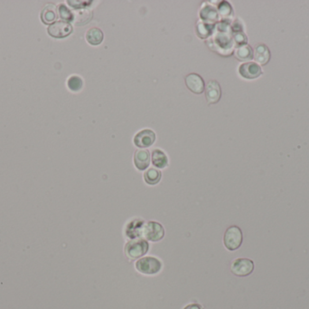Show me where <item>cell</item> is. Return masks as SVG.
I'll use <instances>...</instances> for the list:
<instances>
[{"label":"cell","mask_w":309,"mask_h":309,"mask_svg":"<svg viewBox=\"0 0 309 309\" xmlns=\"http://www.w3.org/2000/svg\"><path fill=\"white\" fill-rule=\"evenodd\" d=\"M152 164L159 169L165 168L168 164V160L165 153L159 149L154 150L152 152Z\"/></svg>","instance_id":"cell-12"},{"label":"cell","mask_w":309,"mask_h":309,"mask_svg":"<svg viewBox=\"0 0 309 309\" xmlns=\"http://www.w3.org/2000/svg\"><path fill=\"white\" fill-rule=\"evenodd\" d=\"M142 235L145 237V239L158 242L161 240L165 236V230L163 226L156 221H150L145 225L142 230Z\"/></svg>","instance_id":"cell-4"},{"label":"cell","mask_w":309,"mask_h":309,"mask_svg":"<svg viewBox=\"0 0 309 309\" xmlns=\"http://www.w3.org/2000/svg\"><path fill=\"white\" fill-rule=\"evenodd\" d=\"M42 21L44 24H51L57 18V8L54 5H47L42 11Z\"/></svg>","instance_id":"cell-14"},{"label":"cell","mask_w":309,"mask_h":309,"mask_svg":"<svg viewBox=\"0 0 309 309\" xmlns=\"http://www.w3.org/2000/svg\"><path fill=\"white\" fill-rule=\"evenodd\" d=\"M235 55L239 60H249L252 58V51L248 46H243L237 48Z\"/></svg>","instance_id":"cell-17"},{"label":"cell","mask_w":309,"mask_h":309,"mask_svg":"<svg viewBox=\"0 0 309 309\" xmlns=\"http://www.w3.org/2000/svg\"><path fill=\"white\" fill-rule=\"evenodd\" d=\"M185 85L190 91L196 95L202 94L206 87L204 80L197 73H189L185 77Z\"/></svg>","instance_id":"cell-8"},{"label":"cell","mask_w":309,"mask_h":309,"mask_svg":"<svg viewBox=\"0 0 309 309\" xmlns=\"http://www.w3.org/2000/svg\"><path fill=\"white\" fill-rule=\"evenodd\" d=\"M243 231L237 226H230L225 231L224 237V244L225 248L234 251L239 249L243 244Z\"/></svg>","instance_id":"cell-1"},{"label":"cell","mask_w":309,"mask_h":309,"mask_svg":"<svg viewBox=\"0 0 309 309\" xmlns=\"http://www.w3.org/2000/svg\"><path fill=\"white\" fill-rule=\"evenodd\" d=\"M49 35L55 38L66 37L73 32V26L65 21H57L49 25Z\"/></svg>","instance_id":"cell-6"},{"label":"cell","mask_w":309,"mask_h":309,"mask_svg":"<svg viewBox=\"0 0 309 309\" xmlns=\"http://www.w3.org/2000/svg\"><path fill=\"white\" fill-rule=\"evenodd\" d=\"M156 141V134L149 129L139 132L134 137V143L139 148H148Z\"/></svg>","instance_id":"cell-7"},{"label":"cell","mask_w":309,"mask_h":309,"mask_svg":"<svg viewBox=\"0 0 309 309\" xmlns=\"http://www.w3.org/2000/svg\"><path fill=\"white\" fill-rule=\"evenodd\" d=\"M134 164L139 170H145L150 164V153L148 150H138L134 155Z\"/></svg>","instance_id":"cell-11"},{"label":"cell","mask_w":309,"mask_h":309,"mask_svg":"<svg viewBox=\"0 0 309 309\" xmlns=\"http://www.w3.org/2000/svg\"><path fill=\"white\" fill-rule=\"evenodd\" d=\"M136 269L139 272L145 275H155L160 272L162 269V263L157 258L154 257H145L136 262Z\"/></svg>","instance_id":"cell-2"},{"label":"cell","mask_w":309,"mask_h":309,"mask_svg":"<svg viewBox=\"0 0 309 309\" xmlns=\"http://www.w3.org/2000/svg\"><path fill=\"white\" fill-rule=\"evenodd\" d=\"M184 309H204V308L199 304H190Z\"/></svg>","instance_id":"cell-21"},{"label":"cell","mask_w":309,"mask_h":309,"mask_svg":"<svg viewBox=\"0 0 309 309\" xmlns=\"http://www.w3.org/2000/svg\"><path fill=\"white\" fill-rule=\"evenodd\" d=\"M144 180L148 185H156L161 180V172L157 169H148L144 173Z\"/></svg>","instance_id":"cell-15"},{"label":"cell","mask_w":309,"mask_h":309,"mask_svg":"<svg viewBox=\"0 0 309 309\" xmlns=\"http://www.w3.org/2000/svg\"><path fill=\"white\" fill-rule=\"evenodd\" d=\"M92 18V13L89 10H80L73 15V21L77 24H85Z\"/></svg>","instance_id":"cell-16"},{"label":"cell","mask_w":309,"mask_h":309,"mask_svg":"<svg viewBox=\"0 0 309 309\" xmlns=\"http://www.w3.org/2000/svg\"><path fill=\"white\" fill-rule=\"evenodd\" d=\"M149 245L145 239H138L128 241L125 246V253L129 259L136 260L147 253Z\"/></svg>","instance_id":"cell-3"},{"label":"cell","mask_w":309,"mask_h":309,"mask_svg":"<svg viewBox=\"0 0 309 309\" xmlns=\"http://www.w3.org/2000/svg\"><path fill=\"white\" fill-rule=\"evenodd\" d=\"M67 85H68V87H69V89L71 91L78 92L82 88L83 81L80 76L73 75V76H71L70 78L68 79Z\"/></svg>","instance_id":"cell-19"},{"label":"cell","mask_w":309,"mask_h":309,"mask_svg":"<svg viewBox=\"0 0 309 309\" xmlns=\"http://www.w3.org/2000/svg\"><path fill=\"white\" fill-rule=\"evenodd\" d=\"M268 50L264 46H260L255 50V59L261 64H265L268 60Z\"/></svg>","instance_id":"cell-18"},{"label":"cell","mask_w":309,"mask_h":309,"mask_svg":"<svg viewBox=\"0 0 309 309\" xmlns=\"http://www.w3.org/2000/svg\"><path fill=\"white\" fill-rule=\"evenodd\" d=\"M254 270L253 261L248 259H237L232 261L230 271L237 277H247Z\"/></svg>","instance_id":"cell-5"},{"label":"cell","mask_w":309,"mask_h":309,"mask_svg":"<svg viewBox=\"0 0 309 309\" xmlns=\"http://www.w3.org/2000/svg\"><path fill=\"white\" fill-rule=\"evenodd\" d=\"M59 14H60V18L63 20H67V21L73 20V13L71 12L64 5L59 6Z\"/></svg>","instance_id":"cell-20"},{"label":"cell","mask_w":309,"mask_h":309,"mask_svg":"<svg viewBox=\"0 0 309 309\" xmlns=\"http://www.w3.org/2000/svg\"><path fill=\"white\" fill-rule=\"evenodd\" d=\"M86 40L92 46H98L103 40V31L98 27H91L86 33Z\"/></svg>","instance_id":"cell-13"},{"label":"cell","mask_w":309,"mask_h":309,"mask_svg":"<svg viewBox=\"0 0 309 309\" xmlns=\"http://www.w3.org/2000/svg\"><path fill=\"white\" fill-rule=\"evenodd\" d=\"M239 73L246 79H254L260 76L261 73V68L256 63L248 62L241 65L239 67Z\"/></svg>","instance_id":"cell-10"},{"label":"cell","mask_w":309,"mask_h":309,"mask_svg":"<svg viewBox=\"0 0 309 309\" xmlns=\"http://www.w3.org/2000/svg\"><path fill=\"white\" fill-rule=\"evenodd\" d=\"M222 91H221V86L219 85L218 82L215 80L210 81L206 88V97L207 102L210 104H214L218 103L221 99Z\"/></svg>","instance_id":"cell-9"}]
</instances>
